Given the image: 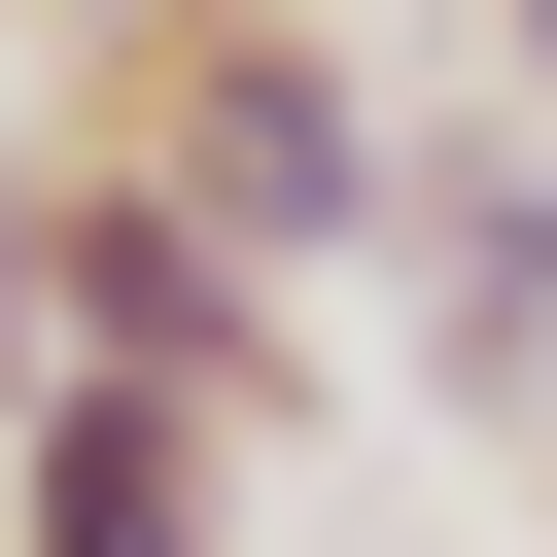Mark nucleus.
Here are the masks:
<instances>
[{
	"instance_id": "obj_1",
	"label": "nucleus",
	"mask_w": 557,
	"mask_h": 557,
	"mask_svg": "<svg viewBox=\"0 0 557 557\" xmlns=\"http://www.w3.org/2000/svg\"><path fill=\"white\" fill-rule=\"evenodd\" d=\"M139 174H174L244 278H348V244H418V139H383V70H348L313 0H244V35H139Z\"/></svg>"
},
{
	"instance_id": "obj_2",
	"label": "nucleus",
	"mask_w": 557,
	"mask_h": 557,
	"mask_svg": "<svg viewBox=\"0 0 557 557\" xmlns=\"http://www.w3.org/2000/svg\"><path fill=\"white\" fill-rule=\"evenodd\" d=\"M35 313H70V383H174V418H244V453H278V383H313V348H278V278H244L139 139H70V174H35Z\"/></svg>"
},
{
	"instance_id": "obj_3",
	"label": "nucleus",
	"mask_w": 557,
	"mask_h": 557,
	"mask_svg": "<svg viewBox=\"0 0 557 557\" xmlns=\"http://www.w3.org/2000/svg\"><path fill=\"white\" fill-rule=\"evenodd\" d=\"M0 557H244V418H174V383H35V418H0Z\"/></svg>"
},
{
	"instance_id": "obj_4",
	"label": "nucleus",
	"mask_w": 557,
	"mask_h": 557,
	"mask_svg": "<svg viewBox=\"0 0 557 557\" xmlns=\"http://www.w3.org/2000/svg\"><path fill=\"white\" fill-rule=\"evenodd\" d=\"M418 244H453V278H418V383H453V418H557V139L453 174Z\"/></svg>"
},
{
	"instance_id": "obj_5",
	"label": "nucleus",
	"mask_w": 557,
	"mask_h": 557,
	"mask_svg": "<svg viewBox=\"0 0 557 557\" xmlns=\"http://www.w3.org/2000/svg\"><path fill=\"white\" fill-rule=\"evenodd\" d=\"M35 383H70V313H35V174H0V418H35Z\"/></svg>"
},
{
	"instance_id": "obj_6",
	"label": "nucleus",
	"mask_w": 557,
	"mask_h": 557,
	"mask_svg": "<svg viewBox=\"0 0 557 557\" xmlns=\"http://www.w3.org/2000/svg\"><path fill=\"white\" fill-rule=\"evenodd\" d=\"M487 35H522V139H557V0H487Z\"/></svg>"
},
{
	"instance_id": "obj_7",
	"label": "nucleus",
	"mask_w": 557,
	"mask_h": 557,
	"mask_svg": "<svg viewBox=\"0 0 557 557\" xmlns=\"http://www.w3.org/2000/svg\"><path fill=\"white\" fill-rule=\"evenodd\" d=\"M139 35H244V0H139Z\"/></svg>"
}]
</instances>
